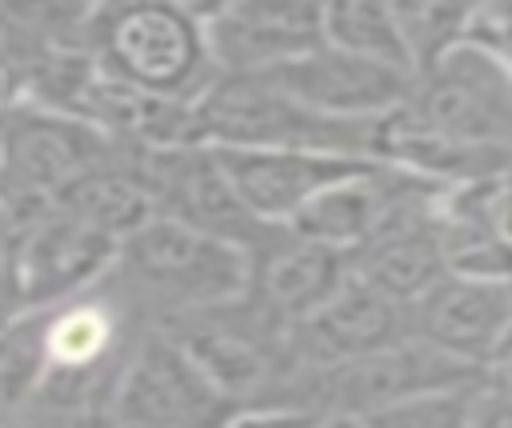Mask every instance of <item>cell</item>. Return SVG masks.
Wrapping results in <instances>:
<instances>
[{"instance_id":"30bf717a","label":"cell","mask_w":512,"mask_h":428,"mask_svg":"<svg viewBox=\"0 0 512 428\" xmlns=\"http://www.w3.org/2000/svg\"><path fill=\"white\" fill-rule=\"evenodd\" d=\"M196 16L216 76H260L324 44L320 4L304 0H228Z\"/></svg>"},{"instance_id":"277c9868","label":"cell","mask_w":512,"mask_h":428,"mask_svg":"<svg viewBox=\"0 0 512 428\" xmlns=\"http://www.w3.org/2000/svg\"><path fill=\"white\" fill-rule=\"evenodd\" d=\"M124 152V144L84 120L32 100H12L4 108L0 140V212L28 220L52 208L80 176L120 160Z\"/></svg>"},{"instance_id":"4fadbf2b","label":"cell","mask_w":512,"mask_h":428,"mask_svg":"<svg viewBox=\"0 0 512 428\" xmlns=\"http://www.w3.org/2000/svg\"><path fill=\"white\" fill-rule=\"evenodd\" d=\"M508 328H512V284H496V280H468L444 272L416 304H408L412 340L460 364H472L476 376Z\"/></svg>"},{"instance_id":"ac0fdd59","label":"cell","mask_w":512,"mask_h":428,"mask_svg":"<svg viewBox=\"0 0 512 428\" xmlns=\"http://www.w3.org/2000/svg\"><path fill=\"white\" fill-rule=\"evenodd\" d=\"M320 36H324V44H332L348 56H360V60H372V64H384V68L412 76L392 4H380V0L320 4Z\"/></svg>"},{"instance_id":"d4e9b609","label":"cell","mask_w":512,"mask_h":428,"mask_svg":"<svg viewBox=\"0 0 512 428\" xmlns=\"http://www.w3.org/2000/svg\"><path fill=\"white\" fill-rule=\"evenodd\" d=\"M492 220H496V232L512 244V168L492 176Z\"/></svg>"},{"instance_id":"e0dca14e","label":"cell","mask_w":512,"mask_h":428,"mask_svg":"<svg viewBox=\"0 0 512 428\" xmlns=\"http://www.w3.org/2000/svg\"><path fill=\"white\" fill-rule=\"evenodd\" d=\"M124 156L104 164V168H96V172H88V176H80L52 208H64L80 224H88L100 236L124 244L140 224H148L156 216L152 192H148L144 176L136 172V160H124Z\"/></svg>"},{"instance_id":"5b68a950","label":"cell","mask_w":512,"mask_h":428,"mask_svg":"<svg viewBox=\"0 0 512 428\" xmlns=\"http://www.w3.org/2000/svg\"><path fill=\"white\" fill-rule=\"evenodd\" d=\"M164 332L204 372V380L232 404H260L288 372V328L272 320L256 296L172 316Z\"/></svg>"},{"instance_id":"6da1fadb","label":"cell","mask_w":512,"mask_h":428,"mask_svg":"<svg viewBox=\"0 0 512 428\" xmlns=\"http://www.w3.org/2000/svg\"><path fill=\"white\" fill-rule=\"evenodd\" d=\"M84 52L104 76L172 104H196L216 80L196 8L172 0L88 8Z\"/></svg>"},{"instance_id":"8992f818","label":"cell","mask_w":512,"mask_h":428,"mask_svg":"<svg viewBox=\"0 0 512 428\" xmlns=\"http://www.w3.org/2000/svg\"><path fill=\"white\" fill-rule=\"evenodd\" d=\"M236 412L164 328L132 344L108 396L116 428H224Z\"/></svg>"},{"instance_id":"83f0119b","label":"cell","mask_w":512,"mask_h":428,"mask_svg":"<svg viewBox=\"0 0 512 428\" xmlns=\"http://www.w3.org/2000/svg\"><path fill=\"white\" fill-rule=\"evenodd\" d=\"M4 108H8V104H0V140H4Z\"/></svg>"},{"instance_id":"3957f363","label":"cell","mask_w":512,"mask_h":428,"mask_svg":"<svg viewBox=\"0 0 512 428\" xmlns=\"http://www.w3.org/2000/svg\"><path fill=\"white\" fill-rule=\"evenodd\" d=\"M128 288L164 308V320L220 308L252 292V252L196 232L180 220L152 216L116 252V268Z\"/></svg>"},{"instance_id":"52a82bcc","label":"cell","mask_w":512,"mask_h":428,"mask_svg":"<svg viewBox=\"0 0 512 428\" xmlns=\"http://www.w3.org/2000/svg\"><path fill=\"white\" fill-rule=\"evenodd\" d=\"M404 112L432 132L512 156V76L472 44L416 76Z\"/></svg>"},{"instance_id":"ffe728a7","label":"cell","mask_w":512,"mask_h":428,"mask_svg":"<svg viewBox=\"0 0 512 428\" xmlns=\"http://www.w3.org/2000/svg\"><path fill=\"white\" fill-rule=\"evenodd\" d=\"M476 400H480V384H464V388H444V392L400 400L360 420H368L372 428H472Z\"/></svg>"},{"instance_id":"5bb4252c","label":"cell","mask_w":512,"mask_h":428,"mask_svg":"<svg viewBox=\"0 0 512 428\" xmlns=\"http://www.w3.org/2000/svg\"><path fill=\"white\" fill-rule=\"evenodd\" d=\"M236 200L264 228H288V220L320 196L328 184L376 164L320 152H268V148H212Z\"/></svg>"},{"instance_id":"7402d4cb","label":"cell","mask_w":512,"mask_h":428,"mask_svg":"<svg viewBox=\"0 0 512 428\" xmlns=\"http://www.w3.org/2000/svg\"><path fill=\"white\" fill-rule=\"evenodd\" d=\"M8 428H116L108 412L88 404H32L28 412H16Z\"/></svg>"},{"instance_id":"2e32d148","label":"cell","mask_w":512,"mask_h":428,"mask_svg":"<svg viewBox=\"0 0 512 428\" xmlns=\"http://www.w3.org/2000/svg\"><path fill=\"white\" fill-rule=\"evenodd\" d=\"M436 200L400 208L368 244H360L348 256L352 276L404 308L416 304L448 272L440 252V232H436Z\"/></svg>"},{"instance_id":"9a60e30c","label":"cell","mask_w":512,"mask_h":428,"mask_svg":"<svg viewBox=\"0 0 512 428\" xmlns=\"http://www.w3.org/2000/svg\"><path fill=\"white\" fill-rule=\"evenodd\" d=\"M352 276V260L336 248L308 244L292 232H276L252 256V296L284 328L328 304Z\"/></svg>"},{"instance_id":"9c48e42d","label":"cell","mask_w":512,"mask_h":428,"mask_svg":"<svg viewBox=\"0 0 512 428\" xmlns=\"http://www.w3.org/2000/svg\"><path fill=\"white\" fill-rule=\"evenodd\" d=\"M8 220L16 228V280L28 316L92 292L116 268L120 244L80 224L64 208H44L28 220Z\"/></svg>"},{"instance_id":"d6986e66","label":"cell","mask_w":512,"mask_h":428,"mask_svg":"<svg viewBox=\"0 0 512 428\" xmlns=\"http://www.w3.org/2000/svg\"><path fill=\"white\" fill-rule=\"evenodd\" d=\"M392 16H396V28H400V40H404V52H408V68H412V80H416L464 44L472 8L416 0V4H392Z\"/></svg>"},{"instance_id":"cb8c5ba5","label":"cell","mask_w":512,"mask_h":428,"mask_svg":"<svg viewBox=\"0 0 512 428\" xmlns=\"http://www.w3.org/2000/svg\"><path fill=\"white\" fill-rule=\"evenodd\" d=\"M472 428H512V396L480 388V400H476V412H472Z\"/></svg>"},{"instance_id":"44dd1931","label":"cell","mask_w":512,"mask_h":428,"mask_svg":"<svg viewBox=\"0 0 512 428\" xmlns=\"http://www.w3.org/2000/svg\"><path fill=\"white\" fill-rule=\"evenodd\" d=\"M464 44L488 52V56L512 76V4H484V8H472Z\"/></svg>"},{"instance_id":"ba28073f","label":"cell","mask_w":512,"mask_h":428,"mask_svg":"<svg viewBox=\"0 0 512 428\" xmlns=\"http://www.w3.org/2000/svg\"><path fill=\"white\" fill-rule=\"evenodd\" d=\"M136 172L144 176L152 192L156 216L180 220L196 232L220 236L244 252H260L280 228L256 224L244 204L236 200L220 160L204 144H180V148H132Z\"/></svg>"},{"instance_id":"7a4b0ae2","label":"cell","mask_w":512,"mask_h":428,"mask_svg":"<svg viewBox=\"0 0 512 428\" xmlns=\"http://www.w3.org/2000/svg\"><path fill=\"white\" fill-rule=\"evenodd\" d=\"M196 144L376 160L380 120H328L264 76H216L192 104Z\"/></svg>"},{"instance_id":"4316f807","label":"cell","mask_w":512,"mask_h":428,"mask_svg":"<svg viewBox=\"0 0 512 428\" xmlns=\"http://www.w3.org/2000/svg\"><path fill=\"white\" fill-rule=\"evenodd\" d=\"M12 360H20V348H16L12 332H0V364H12Z\"/></svg>"},{"instance_id":"603a6c76","label":"cell","mask_w":512,"mask_h":428,"mask_svg":"<svg viewBox=\"0 0 512 428\" xmlns=\"http://www.w3.org/2000/svg\"><path fill=\"white\" fill-rule=\"evenodd\" d=\"M224 428H316V416L292 412V408H272V404H248Z\"/></svg>"},{"instance_id":"484cf974","label":"cell","mask_w":512,"mask_h":428,"mask_svg":"<svg viewBox=\"0 0 512 428\" xmlns=\"http://www.w3.org/2000/svg\"><path fill=\"white\" fill-rule=\"evenodd\" d=\"M316 428H372L360 416H316Z\"/></svg>"},{"instance_id":"7c38bea8","label":"cell","mask_w":512,"mask_h":428,"mask_svg":"<svg viewBox=\"0 0 512 428\" xmlns=\"http://www.w3.org/2000/svg\"><path fill=\"white\" fill-rule=\"evenodd\" d=\"M404 340H412L408 308L348 276V284L328 304L288 328V368L344 364Z\"/></svg>"},{"instance_id":"8fae6325","label":"cell","mask_w":512,"mask_h":428,"mask_svg":"<svg viewBox=\"0 0 512 428\" xmlns=\"http://www.w3.org/2000/svg\"><path fill=\"white\" fill-rule=\"evenodd\" d=\"M260 76L308 112H320L328 120H384L400 112L412 96L408 72L348 56L332 44H316L312 52Z\"/></svg>"}]
</instances>
